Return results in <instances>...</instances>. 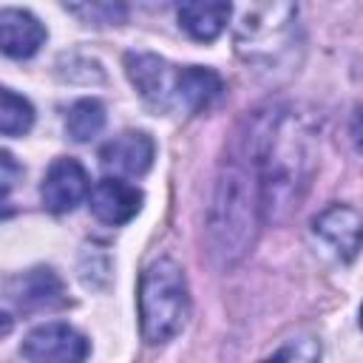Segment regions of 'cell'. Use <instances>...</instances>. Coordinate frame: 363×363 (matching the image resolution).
I'll return each mask as SVG.
<instances>
[{
	"instance_id": "1",
	"label": "cell",
	"mask_w": 363,
	"mask_h": 363,
	"mask_svg": "<svg viewBox=\"0 0 363 363\" xmlns=\"http://www.w3.org/2000/svg\"><path fill=\"white\" fill-rule=\"evenodd\" d=\"M241 153L258 176L264 221L295 213L315 173V139L306 122L278 105L255 111L241 136Z\"/></svg>"
},
{
	"instance_id": "2",
	"label": "cell",
	"mask_w": 363,
	"mask_h": 363,
	"mask_svg": "<svg viewBox=\"0 0 363 363\" xmlns=\"http://www.w3.org/2000/svg\"><path fill=\"white\" fill-rule=\"evenodd\" d=\"M264 221L261 187L250 159H227L207 210V247L218 267L238 264L255 244Z\"/></svg>"
},
{
	"instance_id": "3",
	"label": "cell",
	"mask_w": 363,
	"mask_h": 363,
	"mask_svg": "<svg viewBox=\"0 0 363 363\" xmlns=\"http://www.w3.org/2000/svg\"><path fill=\"white\" fill-rule=\"evenodd\" d=\"M190 318L184 269L173 258H156L139 278V323L147 343H167Z\"/></svg>"
},
{
	"instance_id": "4",
	"label": "cell",
	"mask_w": 363,
	"mask_h": 363,
	"mask_svg": "<svg viewBox=\"0 0 363 363\" xmlns=\"http://www.w3.org/2000/svg\"><path fill=\"white\" fill-rule=\"evenodd\" d=\"M292 23H295V6L286 3L247 9L235 31L238 54L252 65L275 68L292 51V37H295Z\"/></svg>"
},
{
	"instance_id": "5",
	"label": "cell",
	"mask_w": 363,
	"mask_h": 363,
	"mask_svg": "<svg viewBox=\"0 0 363 363\" xmlns=\"http://www.w3.org/2000/svg\"><path fill=\"white\" fill-rule=\"evenodd\" d=\"M125 71L130 82L136 85L139 96L162 111H173V91H176V74L173 65H167L162 57L147 51H128L125 54Z\"/></svg>"
},
{
	"instance_id": "6",
	"label": "cell",
	"mask_w": 363,
	"mask_h": 363,
	"mask_svg": "<svg viewBox=\"0 0 363 363\" xmlns=\"http://www.w3.org/2000/svg\"><path fill=\"white\" fill-rule=\"evenodd\" d=\"M23 354L34 363H82L88 340L68 323H45L26 335Z\"/></svg>"
},
{
	"instance_id": "7",
	"label": "cell",
	"mask_w": 363,
	"mask_h": 363,
	"mask_svg": "<svg viewBox=\"0 0 363 363\" xmlns=\"http://www.w3.org/2000/svg\"><path fill=\"white\" fill-rule=\"evenodd\" d=\"M6 298L20 312H43V309L62 306L65 303V289H62V281L54 269L34 267L28 272L14 275L6 284Z\"/></svg>"
},
{
	"instance_id": "8",
	"label": "cell",
	"mask_w": 363,
	"mask_h": 363,
	"mask_svg": "<svg viewBox=\"0 0 363 363\" xmlns=\"http://www.w3.org/2000/svg\"><path fill=\"white\" fill-rule=\"evenodd\" d=\"M88 193H91V187H88V173H85V167H82L77 159H71V156L54 159L51 167L45 170L43 187H40L43 204H45V210H51V213H71Z\"/></svg>"
},
{
	"instance_id": "9",
	"label": "cell",
	"mask_w": 363,
	"mask_h": 363,
	"mask_svg": "<svg viewBox=\"0 0 363 363\" xmlns=\"http://www.w3.org/2000/svg\"><path fill=\"white\" fill-rule=\"evenodd\" d=\"M312 230L320 241H326L340 261H352L363 247V213L349 204L326 207L315 221Z\"/></svg>"
},
{
	"instance_id": "10",
	"label": "cell",
	"mask_w": 363,
	"mask_h": 363,
	"mask_svg": "<svg viewBox=\"0 0 363 363\" xmlns=\"http://www.w3.org/2000/svg\"><path fill=\"white\" fill-rule=\"evenodd\" d=\"M153 156H156V145H153L150 133L125 130V133H119L102 145L99 164L111 173H119V176H142L150 170Z\"/></svg>"
},
{
	"instance_id": "11",
	"label": "cell",
	"mask_w": 363,
	"mask_h": 363,
	"mask_svg": "<svg viewBox=\"0 0 363 363\" xmlns=\"http://www.w3.org/2000/svg\"><path fill=\"white\" fill-rule=\"evenodd\" d=\"M142 190L116 179V176H108V179H99L91 193H88V207L91 213L105 221V224H125L130 221L139 207H142Z\"/></svg>"
},
{
	"instance_id": "12",
	"label": "cell",
	"mask_w": 363,
	"mask_h": 363,
	"mask_svg": "<svg viewBox=\"0 0 363 363\" xmlns=\"http://www.w3.org/2000/svg\"><path fill=\"white\" fill-rule=\"evenodd\" d=\"M224 91L221 77L213 68L201 65H184L176 74V91H173V108L184 113L207 111Z\"/></svg>"
},
{
	"instance_id": "13",
	"label": "cell",
	"mask_w": 363,
	"mask_h": 363,
	"mask_svg": "<svg viewBox=\"0 0 363 363\" xmlns=\"http://www.w3.org/2000/svg\"><path fill=\"white\" fill-rule=\"evenodd\" d=\"M43 40H45V28L31 11H23V9L0 11V45H3L6 57L26 60V57L37 54Z\"/></svg>"
},
{
	"instance_id": "14",
	"label": "cell",
	"mask_w": 363,
	"mask_h": 363,
	"mask_svg": "<svg viewBox=\"0 0 363 363\" xmlns=\"http://www.w3.org/2000/svg\"><path fill=\"white\" fill-rule=\"evenodd\" d=\"M233 14V6L230 3H182L179 6V23L182 28L193 37V40H216L227 20Z\"/></svg>"
},
{
	"instance_id": "15",
	"label": "cell",
	"mask_w": 363,
	"mask_h": 363,
	"mask_svg": "<svg viewBox=\"0 0 363 363\" xmlns=\"http://www.w3.org/2000/svg\"><path fill=\"white\" fill-rule=\"evenodd\" d=\"M105 128V108L96 99H79L68 108L65 130L74 142H88Z\"/></svg>"
},
{
	"instance_id": "16",
	"label": "cell",
	"mask_w": 363,
	"mask_h": 363,
	"mask_svg": "<svg viewBox=\"0 0 363 363\" xmlns=\"http://www.w3.org/2000/svg\"><path fill=\"white\" fill-rule=\"evenodd\" d=\"M34 125V108L26 96L3 88L0 94V130L3 136H20Z\"/></svg>"
},
{
	"instance_id": "17",
	"label": "cell",
	"mask_w": 363,
	"mask_h": 363,
	"mask_svg": "<svg viewBox=\"0 0 363 363\" xmlns=\"http://www.w3.org/2000/svg\"><path fill=\"white\" fill-rule=\"evenodd\" d=\"M320 360V343L312 335H301V337H289L284 340L269 357H264L261 363H318Z\"/></svg>"
},
{
	"instance_id": "18",
	"label": "cell",
	"mask_w": 363,
	"mask_h": 363,
	"mask_svg": "<svg viewBox=\"0 0 363 363\" xmlns=\"http://www.w3.org/2000/svg\"><path fill=\"white\" fill-rule=\"evenodd\" d=\"M71 14H82L91 23H116L125 17V6H111V3H91V6H65Z\"/></svg>"
},
{
	"instance_id": "19",
	"label": "cell",
	"mask_w": 363,
	"mask_h": 363,
	"mask_svg": "<svg viewBox=\"0 0 363 363\" xmlns=\"http://www.w3.org/2000/svg\"><path fill=\"white\" fill-rule=\"evenodd\" d=\"M14 173H17V164H14V156L9 150H3V193L9 196L11 184H14Z\"/></svg>"
},
{
	"instance_id": "20",
	"label": "cell",
	"mask_w": 363,
	"mask_h": 363,
	"mask_svg": "<svg viewBox=\"0 0 363 363\" xmlns=\"http://www.w3.org/2000/svg\"><path fill=\"white\" fill-rule=\"evenodd\" d=\"M352 136H354V142H357V147H363V111L354 116V122H352Z\"/></svg>"
},
{
	"instance_id": "21",
	"label": "cell",
	"mask_w": 363,
	"mask_h": 363,
	"mask_svg": "<svg viewBox=\"0 0 363 363\" xmlns=\"http://www.w3.org/2000/svg\"><path fill=\"white\" fill-rule=\"evenodd\" d=\"M360 323H363V309H360Z\"/></svg>"
}]
</instances>
